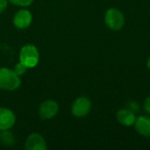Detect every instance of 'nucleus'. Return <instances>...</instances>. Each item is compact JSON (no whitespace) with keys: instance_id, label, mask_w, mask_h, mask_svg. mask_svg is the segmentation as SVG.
<instances>
[{"instance_id":"1","label":"nucleus","mask_w":150,"mask_h":150,"mask_svg":"<svg viewBox=\"0 0 150 150\" xmlns=\"http://www.w3.org/2000/svg\"><path fill=\"white\" fill-rule=\"evenodd\" d=\"M21 84L20 76L13 69L8 68L0 69V89L12 91L19 88Z\"/></svg>"},{"instance_id":"2","label":"nucleus","mask_w":150,"mask_h":150,"mask_svg":"<svg viewBox=\"0 0 150 150\" xmlns=\"http://www.w3.org/2000/svg\"><path fill=\"white\" fill-rule=\"evenodd\" d=\"M19 62L27 69H33L39 63L40 54L38 48L33 44L24 45L19 51Z\"/></svg>"},{"instance_id":"3","label":"nucleus","mask_w":150,"mask_h":150,"mask_svg":"<svg viewBox=\"0 0 150 150\" xmlns=\"http://www.w3.org/2000/svg\"><path fill=\"white\" fill-rule=\"evenodd\" d=\"M105 23L110 29L113 31H119L125 25V16L119 9L110 8L105 12Z\"/></svg>"},{"instance_id":"4","label":"nucleus","mask_w":150,"mask_h":150,"mask_svg":"<svg viewBox=\"0 0 150 150\" xmlns=\"http://www.w3.org/2000/svg\"><path fill=\"white\" fill-rule=\"evenodd\" d=\"M91 109V102L86 97H79L72 104L71 112L76 118H83L89 114Z\"/></svg>"},{"instance_id":"5","label":"nucleus","mask_w":150,"mask_h":150,"mask_svg":"<svg viewBox=\"0 0 150 150\" xmlns=\"http://www.w3.org/2000/svg\"><path fill=\"white\" fill-rule=\"evenodd\" d=\"M58 104L54 100L49 99L40 104L39 107V115L42 120H51L58 113Z\"/></svg>"},{"instance_id":"6","label":"nucleus","mask_w":150,"mask_h":150,"mask_svg":"<svg viewBox=\"0 0 150 150\" xmlns=\"http://www.w3.org/2000/svg\"><path fill=\"white\" fill-rule=\"evenodd\" d=\"M33 21V15L30 11L26 9L18 10L12 19L13 25L18 29H25L30 26Z\"/></svg>"},{"instance_id":"7","label":"nucleus","mask_w":150,"mask_h":150,"mask_svg":"<svg viewBox=\"0 0 150 150\" xmlns=\"http://www.w3.org/2000/svg\"><path fill=\"white\" fill-rule=\"evenodd\" d=\"M25 149L26 150H46L47 146L44 137L40 134L33 133L26 138Z\"/></svg>"},{"instance_id":"8","label":"nucleus","mask_w":150,"mask_h":150,"mask_svg":"<svg viewBox=\"0 0 150 150\" xmlns=\"http://www.w3.org/2000/svg\"><path fill=\"white\" fill-rule=\"evenodd\" d=\"M16 123V115L9 108L0 107V131L11 129Z\"/></svg>"},{"instance_id":"9","label":"nucleus","mask_w":150,"mask_h":150,"mask_svg":"<svg viewBox=\"0 0 150 150\" xmlns=\"http://www.w3.org/2000/svg\"><path fill=\"white\" fill-rule=\"evenodd\" d=\"M117 120L125 127H130L134 125L136 120V115L134 112L131 111L130 109H120L116 113Z\"/></svg>"},{"instance_id":"10","label":"nucleus","mask_w":150,"mask_h":150,"mask_svg":"<svg viewBox=\"0 0 150 150\" xmlns=\"http://www.w3.org/2000/svg\"><path fill=\"white\" fill-rule=\"evenodd\" d=\"M134 128L138 134L150 138V117L139 116L134 122Z\"/></svg>"},{"instance_id":"11","label":"nucleus","mask_w":150,"mask_h":150,"mask_svg":"<svg viewBox=\"0 0 150 150\" xmlns=\"http://www.w3.org/2000/svg\"><path fill=\"white\" fill-rule=\"evenodd\" d=\"M0 134V141L2 144L5 147H11L15 144V137L14 134L9 130L1 131Z\"/></svg>"},{"instance_id":"12","label":"nucleus","mask_w":150,"mask_h":150,"mask_svg":"<svg viewBox=\"0 0 150 150\" xmlns=\"http://www.w3.org/2000/svg\"><path fill=\"white\" fill-rule=\"evenodd\" d=\"M13 5L20 6V7H26L33 4V0H8Z\"/></svg>"},{"instance_id":"13","label":"nucleus","mask_w":150,"mask_h":150,"mask_svg":"<svg viewBox=\"0 0 150 150\" xmlns=\"http://www.w3.org/2000/svg\"><path fill=\"white\" fill-rule=\"evenodd\" d=\"M13 70L16 72L17 75H18L19 76H21L25 75V73L26 70H27V68H26L23 63H21V62H18V63L15 65Z\"/></svg>"},{"instance_id":"14","label":"nucleus","mask_w":150,"mask_h":150,"mask_svg":"<svg viewBox=\"0 0 150 150\" xmlns=\"http://www.w3.org/2000/svg\"><path fill=\"white\" fill-rule=\"evenodd\" d=\"M144 110L147 113L150 114V95L149 97H147V98L144 101V105H143Z\"/></svg>"},{"instance_id":"15","label":"nucleus","mask_w":150,"mask_h":150,"mask_svg":"<svg viewBox=\"0 0 150 150\" xmlns=\"http://www.w3.org/2000/svg\"><path fill=\"white\" fill-rule=\"evenodd\" d=\"M8 0H0V13L4 12L8 6Z\"/></svg>"},{"instance_id":"16","label":"nucleus","mask_w":150,"mask_h":150,"mask_svg":"<svg viewBox=\"0 0 150 150\" xmlns=\"http://www.w3.org/2000/svg\"><path fill=\"white\" fill-rule=\"evenodd\" d=\"M147 66H148V68L150 69V57L148 59V62H147Z\"/></svg>"}]
</instances>
